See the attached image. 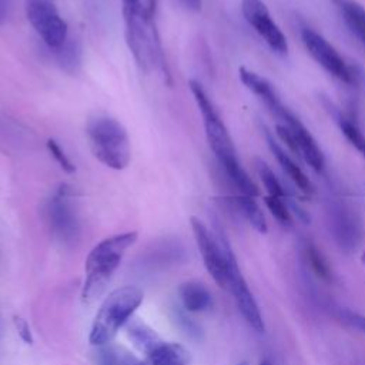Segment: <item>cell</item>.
Returning <instances> with one entry per match:
<instances>
[{
	"label": "cell",
	"instance_id": "603a6c76",
	"mask_svg": "<svg viewBox=\"0 0 365 365\" xmlns=\"http://www.w3.org/2000/svg\"><path fill=\"white\" fill-rule=\"evenodd\" d=\"M257 163V171H258V175L268 192V195H272V197H279V198H287L285 195V190L284 187L281 185L279 180L275 177L274 171L269 168V165L261 160V158H257L255 160Z\"/></svg>",
	"mask_w": 365,
	"mask_h": 365
},
{
	"label": "cell",
	"instance_id": "e575fe53",
	"mask_svg": "<svg viewBox=\"0 0 365 365\" xmlns=\"http://www.w3.org/2000/svg\"><path fill=\"white\" fill-rule=\"evenodd\" d=\"M258 365H271V361L269 359H267V358H264V359H261L259 361V364Z\"/></svg>",
	"mask_w": 365,
	"mask_h": 365
},
{
	"label": "cell",
	"instance_id": "d4e9b609",
	"mask_svg": "<svg viewBox=\"0 0 365 365\" xmlns=\"http://www.w3.org/2000/svg\"><path fill=\"white\" fill-rule=\"evenodd\" d=\"M336 121L339 124V128L342 134L346 137V140L365 157V135L356 125V123L351 121L349 118H345L344 115H338Z\"/></svg>",
	"mask_w": 365,
	"mask_h": 365
},
{
	"label": "cell",
	"instance_id": "cb8c5ba5",
	"mask_svg": "<svg viewBox=\"0 0 365 365\" xmlns=\"http://www.w3.org/2000/svg\"><path fill=\"white\" fill-rule=\"evenodd\" d=\"M100 365H135L138 362L131 354L115 346H101L100 351Z\"/></svg>",
	"mask_w": 365,
	"mask_h": 365
},
{
	"label": "cell",
	"instance_id": "44dd1931",
	"mask_svg": "<svg viewBox=\"0 0 365 365\" xmlns=\"http://www.w3.org/2000/svg\"><path fill=\"white\" fill-rule=\"evenodd\" d=\"M230 201L234 204V207L247 218V221L258 231V232H267V220L262 214V210L257 204L254 197L237 194L230 198Z\"/></svg>",
	"mask_w": 365,
	"mask_h": 365
},
{
	"label": "cell",
	"instance_id": "1f68e13d",
	"mask_svg": "<svg viewBox=\"0 0 365 365\" xmlns=\"http://www.w3.org/2000/svg\"><path fill=\"white\" fill-rule=\"evenodd\" d=\"M181 3V6L190 11H200L202 7V0H178Z\"/></svg>",
	"mask_w": 365,
	"mask_h": 365
},
{
	"label": "cell",
	"instance_id": "f1b7e54d",
	"mask_svg": "<svg viewBox=\"0 0 365 365\" xmlns=\"http://www.w3.org/2000/svg\"><path fill=\"white\" fill-rule=\"evenodd\" d=\"M339 317L345 324H348L349 327L365 334V315L364 314H359V312H355L351 309H341Z\"/></svg>",
	"mask_w": 365,
	"mask_h": 365
},
{
	"label": "cell",
	"instance_id": "8fae6325",
	"mask_svg": "<svg viewBox=\"0 0 365 365\" xmlns=\"http://www.w3.org/2000/svg\"><path fill=\"white\" fill-rule=\"evenodd\" d=\"M241 10L248 24L252 26L272 51L278 54H285L288 51L287 37L271 19L262 0H241Z\"/></svg>",
	"mask_w": 365,
	"mask_h": 365
},
{
	"label": "cell",
	"instance_id": "4fadbf2b",
	"mask_svg": "<svg viewBox=\"0 0 365 365\" xmlns=\"http://www.w3.org/2000/svg\"><path fill=\"white\" fill-rule=\"evenodd\" d=\"M282 121V124L288 125L291 131L294 133L301 157L305 160V163L315 171H321L324 168V155L321 148L318 147L315 138L309 133V130L301 123L298 117H295L287 107L281 111V114L277 117Z\"/></svg>",
	"mask_w": 365,
	"mask_h": 365
},
{
	"label": "cell",
	"instance_id": "ba28073f",
	"mask_svg": "<svg viewBox=\"0 0 365 365\" xmlns=\"http://www.w3.org/2000/svg\"><path fill=\"white\" fill-rule=\"evenodd\" d=\"M73 194L74 190L68 184H61L46 207L48 225L54 235L63 242H74L80 234V222L70 202Z\"/></svg>",
	"mask_w": 365,
	"mask_h": 365
},
{
	"label": "cell",
	"instance_id": "7a4b0ae2",
	"mask_svg": "<svg viewBox=\"0 0 365 365\" xmlns=\"http://www.w3.org/2000/svg\"><path fill=\"white\" fill-rule=\"evenodd\" d=\"M137 237L135 231L115 234L104 238L90 251L86 259V281L81 291L84 302L90 304L103 294L125 251L137 241Z\"/></svg>",
	"mask_w": 365,
	"mask_h": 365
},
{
	"label": "cell",
	"instance_id": "d6a6232c",
	"mask_svg": "<svg viewBox=\"0 0 365 365\" xmlns=\"http://www.w3.org/2000/svg\"><path fill=\"white\" fill-rule=\"evenodd\" d=\"M10 13V0H0V24L6 21Z\"/></svg>",
	"mask_w": 365,
	"mask_h": 365
},
{
	"label": "cell",
	"instance_id": "9a60e30c",
	"mask_svg": "<svg viewBox=\"0 0 365 365\" xmlns=\"http://www.w3.org/2000/svg\"><path fill=\"white\" fill-rule=\"evenodd\" d=\"M265 138L268 143V147L271 150V153L275 155L277 161L279 163L282 171L289 177V180L298 187V190L305 194V195H312L314 194V185L309 181V178L305 175V173L299 168V165L279 147V144L272 138V135L265 131Z\"/></svg>",
	"mask_w": 365,
	"mask_h": 365
},
{
	"label": "cell",
	"instance_id": "e0dca14e",
	"mask_svg": "<svg viewBox=\"0 0 365 365\" xmlns=\"http://www.w3.org/2000/svg\"><path fill=\"white\" fill-rule=\"evenodd\" d=\"M180 298L188 312H202L212 304V295L208 288L198 281H187L181 284Z\"/></svg>",
	"mask_w": 365,
	"mask_h": 365
},
{
	"label": "cell",
	"instance_id": "30bf717a",
	"mask_svg": "<svg viewBox=\"0 0 365 365\" xmlns=\"http://www.w3.org/2000/svg\"><path fill=\"white\" fill-rule=\"evenodd\" d=\"M301 38L312 58L331 76L346 84H352L355 81V76L349 66L339 56L335 47L329 44L319 33L314 31L312 29H304L301 31Z\"/></svg>",
	"mask_w": 365,
	"mask_h": 365
},
{
	"label": "cell",
	"instance_id": "7402d4cb",
	"mask_svg": "<svg viewBox=\"0 0 365 365\" xmlns=\"http://www.w3.org/2000/svg\"><path fill=\"white\" fill-rule=\"evenodd\" d=\"M305 255L308 259V264L312 269V272L322 281H331L332 279V268L325 258V255L318 250V247L312 242L305 244Z\"/></svg>",
	"mask_w": 365,
	"mask_h": 365
},
{
	"label": "cell",
	"instance_id": "836d02e7",
	"mask_svg": "<svg viewBox=\"0 0 365 365\" xmlns=\"http://www.w3.org/2000/svg\"><path fill=\"white\" fill-rule=\"evenodd\" d=\"M157 3H158V0H147V6H145V9H147V11H148V14H150L151 17H154V14H155Z\"/></svg>",
	"mask_w": 365,
	"mask_h": 365
},
{
	"label": "cell",
	"instance_id": "74e56055",
	"mask_svg": "<svg viewBox=\"0 0 365 365\" xmlns=\"http://www.w3.org/2000/svg\"><path fill=\"white\" fill-rule=\"evenodd\" d=\"M238 365H248V362H240Z\"/></svg>",
	"mask_w": 365,
	"mask_h": 365
},
{
	"label": "cell",
	"instance_id": "f546056e",
	"mask_svg": "<svg viewBox=\"0 0 365 365\" xmlns=\"http://www.w3.org/2000/svg\"><path fill=\"white\" fill-rule=\"evenodd\" d=\"M275 130H277L278 137H279V138L287 144V147H288L294 154H297V155H299V157H301V153H299V147H298L297 138H295L294 133L291 131V128H289L288 125H285V124H277Z\"/></svg>",
	"mask_w": 365,
	"mask_h": 365
},
{
	"label": "cell",
	"instance_id": "4dcf8cb0",
	"mask_svg": "<svg viewBox=\"0 0 365 365\" xmlns=\"http://www.w3.org/2000/svg\"><path fill=\"white\" fill-rule=\"evenodd\" d=\"M13 324L17 329V334L20 335V338L26 342V344H33V335H31V331H30V327L27 324V321L21 317H17L14 315L13 317Z\"/></svg>",
	"mask_w": 365,
	"mask_h": 365
},
{
	"label": "cell",
	"instance_id": "5b68a950",
	"mask_svg": "<svg viewBox=\"0 0 365 365\" xmlns=\"http://www.w3.org/2000/svg\"><path fill=\"white\" fill-rule=\"evenodd\" d=\"M188 86L197 101L200 113L202 115L208 144L212 153L215 154L218 163L221 164L222 168H227L238 163V157H237L232 140L228 134V130L222 123L214 104L211 103L208 94L197 80H190Z\"/></svg>",
	"mask_w": 365,
	"mask_h": 365
},
{
	"label": "cell",
	"instance_id": "d6986e66",
	"mask_svg": "<svg viewBox=\"0 0 365 365\" xmlns=\"http://www.w3.org/2000/svg\"><path fill=\"white\" fill-rule=\"evenodd\" d=\"M127 335L137 349L148 355L153 349H155L163 341L160 336L144 322L137 318H130L127 322Z\"/></svg>",
	"mask_w": 365,
	"mask_h": 365
},
{
	"label": "cell",
	"instance_id": "83f0119b",
	"mask_svg": "<svg viewBox=\"0 0 365 365\" xmlns=\"http://www.w3.org/2000/svg\"><path fill=\"white\" fill-rule=\"evenodd\" d=\"M174 319L177 322V325L190 336V338H201V328L191 319L188 318L182 311L175 309L174 314Z\"/></svg>",
	"mask_w": 365,
	"mask_h": 365
},
{
	"label": "cell",
	"instance_id": "ac0fdd59",
	"mask_svg": "<svg viewBox=\"0 0 365 365\" xmlns=\"http://www.w3.org/2000/svg\"><path fill=\"white\" fill-rule=\"evenodd\" d=\"M150 365H188L190 352L180 344L163 342L147 355Z\"/></svg>",
	"mask_w": 365,
	"mask_h": 365
},
{
	"label": "cell",
	"instance_id": "3957f363",
	"mask_svg": "<svg viewBox=\"0 0 365 365\" xmlns=\"http://www.w3.org/2000/svg\"><path fill=\"white\" fill-rule=\"evenodd\" d=\"M143 297V291L135 285H124L111 291L94 317L88 336L90 344L96 346L108 345L140 307Z\"/></svg>",
	"mask_w": 365,
	"mask_h": 365
},
{
	"label": "cell",
	"instance_id": "ffe728a7",
	"mask_svg": "<svg viewBox=\"0 0 365 365\" xmlns=\"http://www.w3.org/2000/svg\"><path fill=\"white\" fill-rule=\"evenodd\" d=\"M53 50H54V57H56L58 66L64 71H67L70 74H76L81 68L83 50H81V44L78 40L67 37V40L60 47L53 48Z\"/></svg>",
	"mask_w": 365,
	"mask_h": 365
},
{
	"label": "cell",
	"instance_id": "484cf974",
	"mask_svg": "<svg viewBox=\"0 0 365 365\" xmlns=\"http://www.w3.org/2000/svg\"><path fill=\"white\" fill-rule=\"evenodd\" d=\"M264 202L267 205V208L269 210V212L274 215V218L288 227L292 224V218H291V212L289 208L287 205V200L285 198H279V197H272V195H265L264 197Z\"/></svg>",
	"mask_w": 365,
	"mask_h": 365
},
{
	"label": "cell",
	"instance_id": "277c9868",
	"mask_svg": "<svg viewBox=\"0 0 365 365\" xmlns=\"http://www.w3.org/2000/svg\"><path fill=\"white\" fill-rule=\"evenodd\" d=\"M94 157L108 168L124 170L131 160L130 138L125 127L110 115H96L86 127Z\"/></svg>",
	"mask_w": 365,
	"mask_h": 365
},
{
	"label": "cell",
	"instance_id": "d590c367",
	"mask_svg": "<svg viewBox=\"0 0 365 365\" xmlns=\"http://www.w3.org/2000/svg\"><path fill=\"white\" fill-rule=\"evenodd\" d=\"M135 365H150V364H148V362H147V364H145V362H140V361H138V362H137V364H135Z\"/></svg>",
	"mask_w": 365,
	"mask_h": 365
},
{
	"label": "cell",
	"instance_id": "52a82bcc",
	"mask_svg": "<svg viewBox=\"0 0 365 365\" xmlns=\"http://www.w3.org/2000/svg\"><path fill=\"white\" fill-rule=\"evenodd\" d=\"M27 20L50 48L60 47L68 37V29L51 0H29Z\"/></svg>",
	"mask_w": 365,
	"mask_h": 365
},
{
	"label": "cell",
	"instance_id": "4316f807",
	"mask_svg": "<svg viewBox=\"0 0 365 365\" xmlns=\"http://www.w3.org/2000/svg\"><path fill=\"white\" fill-rule=\"evenodd\" d=\"M47 148L63 171H66L67 174H73L76 171V165L71 163V160L67 157L64 150L60 147V144L54 138L47 140Z\"/></svg>",
	"mask_w": 365,
	"mask_h": 365
},
{
	"label": "cell",
	"instance_id": "9c48e42d",
	"mask_svg": "<svg viewBox=\"0 0 365 365\" xmlns=\"http://www.w3.org/2000/svg\"><path fill=\"white\" fill-rule=\"evenodd\" d=\"M190 222H191L194 238L207 271L221 288L227 289L228 288L227 258L220 240L217 238V235L210 232V230L205 227V224L200 218L191 217Z\"/></svg>",
	"mask_w": 365,
	"mask_h": 365
},
{
	"label": "cell",
	"instance_id": "8992f818",
	"mask_svg": "<svg viewBox=\"0 0 365 365\" xmlns=\"http://www.w3.org/2000/svg\"><path fill=\"white\" fill-rule=\"evenodd\" d=\"M215 235L220 240L222 250L225 252V258H227V269H228V288L227 289H230L231 294L234 295L237 307H238L240 312L242 314L244 319L247 321V324L255 332L261 334L265 331V325H264V319H262L259 307H258L252 292L250 291L247 281L244 279V277L241 274L237 258H235L224 232L218 231Z\"/></svg>",
	"mask_w": 365,
	"mask_h": 365
},
{
	"label": "cell",
	"instance_id": "5bb4252c",
	"mask_svg": "<svg viewBox=\"0 0 365 365\" xmlns=\"http://www.w3.org/2000/svg\"><path fill=\"white\" fill-rule=\"evenodd\" d=\"M238 74H240V78H241L242 84L248 90H251L267 106V108L274 115H277L282 110L284 104L279 100L275 88L272 87V84L267 78H264L259 74L248 70L247 67H240Z\"/></svg>",
	"mask_w": 365,
	"mask_h": 365
},
{
	"label": "cell",
	"instance_id": "2e32d148",
	"mask_svg": "<svg viewBox=\"0 0 365 365\" xmlns=\"http://www.w3.org/2000/svg\"><path fill=\"white\" fill-rule=\"evenodd\" d=\"M349 31L365 46V7L356 0H331Z\"/></svg>",
	"mask_w": 365,
	"mask_h": 365
},
{
	"label": "cell",
	"instance_id": "7c38bea8",
	"mask_svg": "<svg viewBox=\"0 0 365 365\" xmlns=\"http://www.w3.org/2000/svg\"><path fill=\"white\" fill-rule=\"evenodd\" d=\"M328 220L336 244L345 251L355 250L362 237V228L356 214L346 205L334 202L328 210Z\"/></svg>",
	"mask_w": 365,
	"mask_h": 365
},
{
	"label": "cell",
	"instance_id": "8d00e7d4",
	"mask_svg": "<svg viewBox=\"0 0 365 365\" xmlns=\"http://www.w3.org/2000/svg\"><path fill=\"white\" fill-rule=\"evenodd\" d=\"M362 262H364V264H365V252H364V254H362Z\"/></svg>",
	"mask_w": 365,
	"mask_h": 365
},
{
	"label": "cell",
	"instance_id": "6da1fadb",
	"mask_svg": "<svg viewBox=\"0 0 365 365\" xmlns=\"http://www.w3.org/2000/svg\"><path fill=\"white\" fill-rule=\"evenodd\" d=\"M121 1L125 24V40L138 67L144 71L158 67L163 71L165 81L171 84V76L167 67L160 36L155 29L154 17L148 14L147 9L140 0Z\"/></svg>",
	"mask_w": 365,
	"mask_h": 365
}]
</instances>
